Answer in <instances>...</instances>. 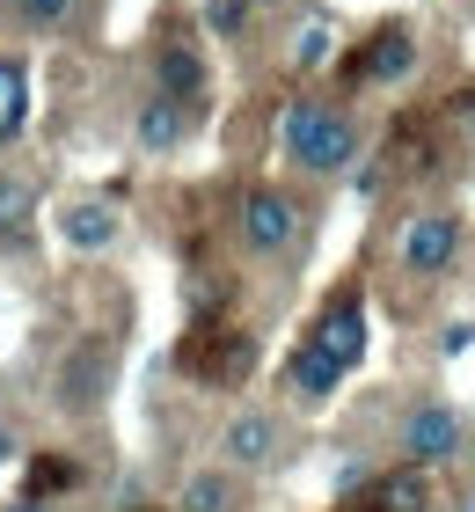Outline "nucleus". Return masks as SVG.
Masks as SVG:
<instances>
[{
  "instance_id": "obj_1",
  "label": "nucleus",
  "mask_w": 475,
  "mask_h": 512,
  "mask_svg": "<svg viewBox=\"0 0 475 512\" xmlns=\"http://www.w3.org/2000/svg\"><path fill=\"white\" fill-rule=\"evenodd\" d=\"M285 154H293L300 169H315V176H337V169H351V154H359V132H351V118L337 103L300 96L285 110Z\"/></svg>"
},
{
  "instance_id": "obj_2",
  "label": "nucleus",
  "mask_w": 475,
  "mask_h": 512,
  "mask_svg": "<svg viewBox=\"0 0 475 512\" xmlns=\"http://www.w3.org/2000/svg\"><path fill=\"white\" fill-rule=\"evenodd\" d=\"M256 366V344L249 330H227V322H198L183 337V374H198L205 388H234Z\"/></svg>"
},
{
  "instance_id": "obj_3",
  "label": "nucleus",
  "mask_w": 475,
  "mask_h": 512,
  "mask_svg": "<svg viewBox=\"0 0 475 512\" xmlns=\"http://www.w3.org/2000/svg\"><path fill=\"white\" fill-rule=\"evenodd\" d=\"M110 366H117L110 337H81L74 352H66V366H59V403L66 410H95L110 395Z\"/></svg>"
},
{
  "instance_id": "obj_4",
  "label": "nucleus",
  "mask_w": 475,
  "mask_h": 512,
  "mask_svg": "<svg viewBox=\"0 0 475 512\" xmlns=\"http://www.w3.org/2000/svg\"><path fill=\"white\" fill-rule=\"evenodd\" d=\"M242 235H249V249H256V256H278L285 242L300 235V205L264 183V191H249V198H242Z\"/></svg>"
},
{
  "instance_id": "obj_5",
  "label": "nucleus",
  "mask_w": 475,
  "mask_h": 512,
  "mask_svg": "<svg viewBox=\"0 0 475 512\" xmlns=\"http://www.w3.org/2000/svg\"><path fill=\"white\" fill-rule=\"evenodd\" d=\"M307 344H315L322 359H337L344 374H351V366H359V352H366V308H359V293H337V300H329Z\"/></svg>"
},
{
  "instance_id": "obj_6",
  "label": "nucleus",
  "mask_w": 475,
  "mask_h": 512,
  "mask_svg": "<svg viewBox=\"0 0 475 512\" xmlns=\"http://www.w3.org/2000/svg\"><path fill=\"white\" fill-rule=\"evenodd\" d=\"M454 249H461V227H454V213H417L410 227H402V264L410 271H446L454 264Z\"/></svg>"
},
{
  "instance_id": "obj_7",
  "label": "nucleus",
  "mask_w": 475,
  "mask_h": 512,
  "mask_svg": "<svg viewBox=\"0 0 475 512\" xmlns=\"http://www.w3.org/2000/svg\"><path fill=\"white\" fill-rule=\"evenodd\" d=\"M154 96H169V103H198L205 96V59H198V44H161V52H154Z\"/></svg>"
},
{
  "instance_id": "obj_8",
  "label": "nucleus",
  "mask_w": 475,
  "mask_h": 512,
  "mask_svg": "<svg viewBox=\"0 0 475 512\" xmlns=\"http://www.w3.org/2000/svg\"><path fill=\"white\" fill-rule=\"evenodd\" d=\"M410 66H417V37L402 30V22H388V30H373V44L351 59V81H402Z\"/></svg>"
},
{
  "instance_id": "obj_9",
  "label": "nucleus",
  "mask_w": 475,
  "mask_h": 512,
  "mask_svg": "<svg viewBox=\"0 0 475 512\" xmlns=\"http://www.w3.org/2000/svg\"><path fill=\"white\" fill-rule=\"evenodd\" d=\"M402 447H410V461L432 469V461H446V454L461 447V417H454V410H417L410 432H402Z\"/></svg>"
},
{
  "instance_id": "obj_10",
  "label": "nucleus",
  "mask_w": 475,
  "mask_h": 512,
  "mask_svg": "<svg viewBox=\"0 0 475 512\" xmlns=\"http://www.w3.org/2000/svg\"><path fill=\"white\" fill-rule=\"evenodd\" d=\"M373 505L380 512H432V476H424V461H402L373 483Z\"/></svg>"
},
{
  "instance_id": "obj_11",
  "label": "nucleus",
  "mask_w": 475,
  "mask_h": 512,
  "mask_svg": "<svg viewBox=\"0 0 475 512\" xmlns=\"http://www.w3.org/2000/svg\"><path fill=\"white\" fill-rule=\"evenodd\" d=\"M30 227H37V183L30 176H0V242H30Z\"/></svg>"
},
{
  "instance_id": "obj_12",
  "label": "nucleus",
  "mask_w": 475,
  "mask_h": 512,
  "mask_svg": "<svg viewBox=\"0 0 475 512\" xmlns=\"http://www.w3.org/2000/svg\"><path fill=\"white\" fill-rule=\"evenodd\" d=\"M183 132H190V110H183V103L154 96L147 110H139V147H147V154H169V147H176Z\"/></svg>"
},
{
  "instance_id": "obj_13",
  "label": "nucleus",
  "mask_w": 475,
  "mask_h": 512,
  "mask_svg": "<svg viewBox=\"0 0 475 512\" xmlns=\"http://www.w3.org/2000/svg\"><path fill=\"white\" fill-rule=\"evenodd\" d=\"M271 417H234V425H227V439H220V447H227V461H242V469H264V461H271Z\"/></svg>"
},
{
  "instance_id": "obj_14",
  "label": "nucleus",
  "mask_w": 475,
  "mask_h": 512,
  "mask_svg": "<svg viewBox=\"0 0 475 512\" xmlns=\"http://www.w3.org/2000/svg\"><path fill=\"white\" fill-rule=\"evenodd\" d=\"M59 235L74 242V249H110L117 220H110V205H66V213H59Z\"/></svg>"
},
{
  "instance_id": "obj_15",
  "label": "nucleus",
  "mask_w": 475,
  "mask_h": 512,
  "mask_svg": "<svg viewBox=\"0 0 475 512\" xmlns=\"http://www.w3.org/2000/svg\"><path fill=\"white\" fill-rule=\"evenodd\" d=\"M30 125V74H22V59H0V139H15Z\"/></svg>"
},
{
  "instance_id": "obj_16",
  "label": "nucleus",
  "mask_w": 475,
  "mask_h": 512,
  "mask_svg": "<svg viewBox=\"0 0 475 512\" xmlns=\"http://www.w3.org/2000/svg\"><path fill=\"white\" fill-rule=\"evenodd\" d=\"M337 381H344V366H337V359H322L315 344H300V352H293V388L307 395V403H315V395H329Z\"/></svg>"
},
{
  "instance_id": "obj_17",
  "label": "nucleus",
  "mask_w": 475,
  "mask_h": 512,
  "mask_svg": "<svg viewBox=\"0 0 475 512\" xmlns=\"http://www.w3.org/2000/svg\"><path fill=\"white\" fill-rule=\"evenodd\" d=\"M183 512H234V483L227 476H190L183 483Z\"/></svg>"
},
{
  "instance_id": "obj_18",
  "label": "nucleus",
  "mask_w": 475,
  "mask_h": 512,
  "mask_svg": "<svg viewBox=\"0 0 475 512\" xmlns=\"http://www.w3.org/2000/svg\"><path fill=\"white\" fill-rule=\"evenodd\" d=\"M329 52H337V30H329V22H307L300 44H293V66H322Z\"/></svg>"
},
{
  "instance_id": "obj_19",
  "label": "nucleus",
  "mask_w": 475,
  "mask_h": 512,
  "mask_svg": "<svg viewBox=\"0 0 475 512\" xmlns=\"http://www.w3.org/2000/svg\"><path fill=\"white\" fill-rule=\"evenodd\" d=\"M15 15L30 22V30H59V22L74 15V0H15Z\"/></svg>"
},
{
  "instance_id": "obj_20",
  "label": "nucleus",
  "mask_w": 475,
  "mask_h": 512,
  "mask_svg": "<svg viewBox=\"0 0 475 512\" xmlns=\"http://www.w3.org/2000/svg\"><path fill=\"white\" fill-rule=\"evenodd\" d=\"M66 483H74V461H37L30 469V491L44 498V491H66Z\"/></svg>"
},
{
  "instance_id": "obj_21",
  "label": "nucleus",
  "mask_w": 475,
  "mask_h": 512,
  "mask_svg": "<svg viewBox=\"0 0 475 512\" xmlns=\"http://www.w3.org/2000/svg\"><path fill=\"white\" fill-rule=\"evenodd\" d=\"M242 15H249V0H212V30H242Z\"/></svg>"
},
{
  "instance_id": "obj_22",
  "label": "nucleus",
  "mask_w": 475,
  "mask_h": 512,
  "mask_svg": "<svg viewBox=\"0 0 475 512\" xmlns=\"http://www.w3.org/2000/svg\"><path fill=\"white\" fill-rule=\"evenodd\" d=\"M461 125L475 132V88H468V96H461Z\"/></svg>"
},
{
  "instance_id": "obj_23",
  "label": "nucleus",
  "mask_w": 475,
  "mask_h": 512,
  "mask_svg": "<svg viewBox=\"0 0 475 512\" xmlns=\"http://www.w3.org/2000/svg\"><path fill=\"white\" fill-rule=\"evenodd\" d=\"M8 454H15V432H8V425H0V461H8Z\"/></svg>"
},
{
  "instance_id": "obj_24",
  "label": "nucleus",
  "mask_w": 475,
  "mask_h": 512,
  "mask_svg": "<svg viewBox=\"0 0 475 512\" xmlns=\"http://www.w3.org/2000/svg\"><path fill=\"white\" fill-rule=\"evenodd\" d=\"M8 512H44V505H37V498H22V505H8Z\"/></svg>"
},
{
  "instance_id": "obj_25",
  "label": "nucleus",
  "mask_w": 475,
  "mask_h": 512,
  "mask_svg": "<svg viewBox=\"0 0 475 512\" xmlns=\"http://www.w3.org/2000/svg\"><path fill=\"white\" fill-rule=\"evenodd\" d=\"M351 512H380V505H373V498H366V505H351Z\"/></svg>"
},
{
  "instance_id": "obj_26",
  "label": "nucleus",
  "mask_w": 475,
  "mask_h": 512,
  "mask_svg": "<svg viewBox=\"0 0 475 512\" xmlns=\"http://www.w3.org/2000/svg\"><path fill=\"white\" fill-rule=\"evenodd\" d=\"M249 8H264V0H249Z\"/></svg>"
},
{
  "instance_id": "obj_27",
  "label": "nucleus",
  "mask_w": 475,
  "mask_h": 512,
  "mask_svg": "<svg viewBox=\"0 0 475 512\" xmlns=\"http://www.w3.org/2000/svg\"><path fill=\"white\" fill-rule=\"evenodd\" d=\"M468 512H475V505H468Z\"/></svg>"
}]
</instances>
